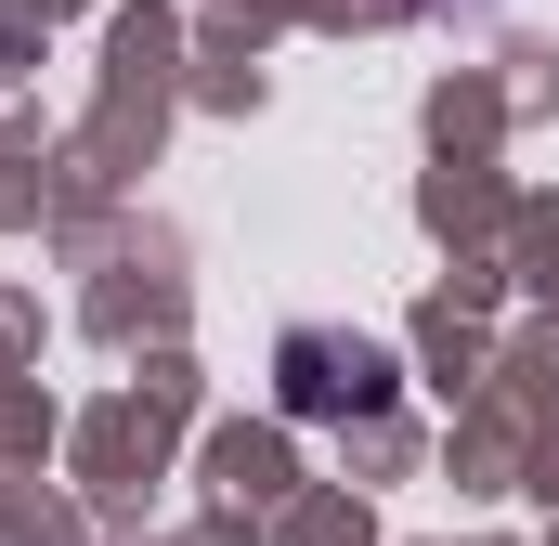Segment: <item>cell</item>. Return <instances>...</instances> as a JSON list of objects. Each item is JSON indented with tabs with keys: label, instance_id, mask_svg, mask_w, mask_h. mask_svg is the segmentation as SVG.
Instances as JSON below:
<instances>
[{
	"label": "cell",
	"instance_id": "6da1fadb",
	"mask_svg": "<svg viewBox=\"0 0 559 546\" xmlns=\"http://www.w3.org/2000/svg\"><path fill=\"white\" fill-rule=\"evenodd\" d=\"M286 416H378L391 404V339H338V325H286L274 352Z\"/></svg>",
	"mask_w": 559,
	"mask_h": 546
}]
</instances>
